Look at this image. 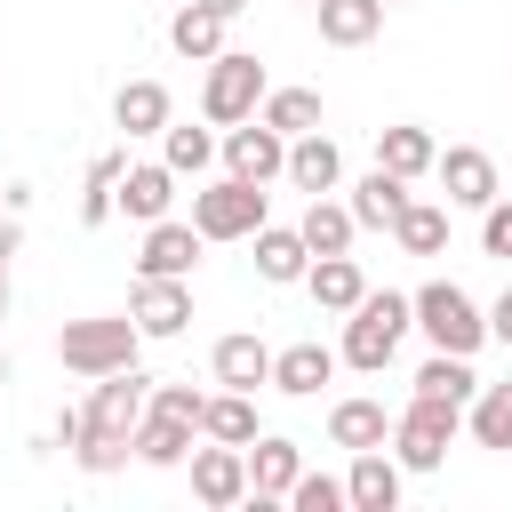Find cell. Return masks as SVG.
<instances>
[{"label":"cell","instance_id":"6da1fadb","mask_svg":"<svg viewBox=\"0 0 512 512\" xmlns=\"http://www.w3.org/2000/svg\"><path fill=\"white\" fill-rule=\"evenodd\" d=\"M144 400H152V376H136V368L96 376V400L80 408V432H72L80 472H120V464H128L136 424H144Z\"/></svg>","mask_w":512,"mask_h":512},{"label":"cell","instance_id":"7a4b0ae2","mask_svg":"<svg viewBox=\"0 0 512 512\" xmlns=\"http://www.w3.org/2000/svg\"><path fill=\"white\" fill-rule=\"evenodd\" d=\"M136 344H144L136 312H128V320H64L56 360H64L72 376H112V368H136Z\"/></svg>","mask_w":512,"mask_h":512},{"label":"cell","instance_id":"3957f363","mask_svg":"<svg viewBox=\"0 0 512 512\" xmlns=\"http://www.w3.org/2000/svg\"><path fill=\"white\" fill-rule=\"evenodd\" d=\"M408 320H416V296H360L352 304V320H344V360L352 368H384L392 352H400V336H408Z\"/></svg>","mask_w":512,"mask_h":512},{"label":"cell","instance_id":"277c9868","mask_svg":"<svg viewBox=\"0 0 512 512\" xmlns=\"http://www.w3.org/2000/svg\"><path fill=\"white\" fill-rule=\"evenodd\" d=\"M416 328L440 344V352H480V336H488V320H480V304L456 288V280H432V288H416Z\"/></svg>","mask_w":512,"mask_h":512},{"label":"cell","instance_id":"5b68a950","mask_svg":"<svg viewBox=\"0 0 512 512\" xmlns=\"http://www.w3.org/2000/svg\"><path fill=\"white\" fill-rule=\"evenodd\" d=\"M256 96H264V64H256V56H240V48L208 56V88H200V112H208L216 128H240V120H256Z\"/></svg>","mask_w":512,"mask_h":512},{"label":"cell","instance_id":"8992f818","mask_svg":"<svg viewBox=\"0 0 512 512\" xmlns=\"http://www.w3.org/2000/svg\"><path fill=\"white\" fill-rule=\"evenodd\" d=\"M192 224H200V240H248V232L264 224V184L224 176V184L192 192Z\"/></svg>","mask_w":512,"mask_h":512},{"label":"cell","instance_id":"52a82bcc","mask_svg":"<svg viewBox=\"0 0 512 512\" xmlns=\"http://www.w3.org/2000/svg\"><path fill=\"white\" fill-rule=\"evenodd\" d=\"M456 424H464V408H456V400H424V392H416V400H408V416L392 424V440H400V464H408V472H432V464L448 456Z\"/></svg>","mask_w":512,"mask_h":512},{"label":"cell","instance_id":"ba28073f","mask_svg":"<svg viewBox=\"0 0 512 512\" xmlns=\"http://www.w3.org/2000/svg\"><path fill=\"white\" fill-rule=\"evenodd\" d=\"M128 312H136V328H144V336H176V328L192 320V288H184L176 272H144V280H136V296H128Z\"/></svg>","mask_w":512,"mask_h":512},{"label":"cell","instance_id":"9c48e42d","mask_svg":"<svg viewBox=\"0 0 512 512\" xmlns=\"http://www.w3.org/2000/svg\"><path fill=\"white\" fill-rule=\"evenodd\" d=\"M224 160H232V176H248V184H264V176H288V136H280L272 120H256V128H232V136H224Z\"/></svg>","mask_w":512,"mask_h":512},{"label":"cell","instance_id":"30bf717a","mask_svg":"<svg viewBox=\"0 0 512 512\" xmlns=\"http://www.w3.org/2000/svg\"><path fill=\"white\" fill-rule=\"evenodd\" d=\"M192 496H200V504H216V512H224V504H240V496H248V456H240L232 440L200 448V456H192Z\"/></svg>","mask_w":512,"mask_h":512},{"label":"cell","instance_id":"8fae6325","mask_svg":"<svg viewBox=\"0 0 512 512\" xmlns=\"http://www.w3.org/2000/svg\"><path fill=\"white\" fill-rule=\"evenodd\" d=\"M440 184H448L456 208H488L496 200V160L480 144H456V152H440Z\"/></svg>","mask_w":512,"mask_h":512},{"label":"cell","instance_id":"7c38bea8","mask_svg":"<svg viewBox=\"0 0 512 512\" xmlns=\"http://www.w3.org/2000/svg\"><path fill=\"white\" fill-rule=\"evenodd\" d=\"M296 440H280V432H256L248 440V488H256V504H272V496H288L296 488Z\"/></svg>","mask_w":512,"mask_h":512},{"label":"cell","instance_id":"4fadbf2b","mask_svg":"<svg viewBox=\"0 0 512 512\" xmlns=\"http://www.w3.org/2000/svg\"><path fill=\"white\" fill-rule=\"evenodd\" d=\"M192 256H200V224H168V216L144 224V256H136L144 272H176V280H184Z\"/></svg>","mask_w":512,"mask_h":512},{"label":"cell","instance_id":"5bb4252c","mask_svg":"<svg viewBox=\"0 0 512 512\" xmlns=\"http://www.w3.org/2000/svg\"><path fill=\"white\" fill-rule=\"evenodd\" d=\"M192 432H200V424H184V416H168V408H152V400H144L136 456H144V464H184V456H192Z\"/></svg>","mask_w":512,"mask_h":512},{"label":"cell","instance_id":"9a60e30c","mask_svg":"<svg viewBox=\"0 0 512 512\" xmlns=\"http://www.w3.org/2000/svg\"><path fill=\"white\" fill-rule=\"evenodd\" d=\"M312 8H320V40L328 48H360L384 24V0H312Z\"/></svg>","mask_w":512,"mask_h":512},{"label":"cell","instance_id":"2e32d148","mask_svg":"<svg viewBox=\"0 0 512 512\" xmlns=\"http://www.w3.org/2000/svg\"><path fill=\"white\" fill-rule=\"evenodd\" d=\"M336 176H344V160H336V144H328L320 128L288 144V184H296V192H336Z\"/></svg>","mask_w":512,"mask_h":512},{"label":"cell","instance_id":"e0dca14e","mask_svg":"<svg viewBox=\"0 0 512 512\" xmlns=\"http://www.w3.org/2000/svg\"><path fill=\"white\" fill-rule=\"evenodd\" d=\"M168 200H176V168L160 160V168H128L120 176V208L136 216V224H160L168 216Z\"/></svg>","mask_w":512,"mask_h":512},{"label":"cell","instance_id":"ac0fdd59","mask_svg":"<svg viewBox=\"0 0 512 512\" xmlns=\"http://www.w3.org/2000/svg\"><path fill=\"white\" fill-rule=\"evenodd\" d=\"M216 384H232V392L272 384V352H264V336H224V344H216Z\"/></svg>","mask_w":512,"mask_h":512},{"label":"cell","instance_id":"d6986e66","mask_svg":"<svg viewBox=\"0 0 512 512\" xmlns=\"http://www.w3.org/2000/svg\"><path fill=\"white\" fill-rule=\"evenodd\" d=\"M328 376H336V352H328V344H288V352H272V384L296 392V400L320 392Z\"/></svg>","mask_w":512,"mask_h":512},{"label":"cell","instance_id":"ffe728a7","mask_svg":"<svg viewBox=\"0 0 512 512\" xmlns=\"http://www.w3.org/2000/svg\"><path fill=\"white\" fill-rule=\"evenodd\" d=\"M344 496H352L360 512H392V504H400V464H384L376 448H360V456H352V480H344Z\"/></svg>","mask_w":512,"mask_h":512},{"label":"cell","instance_id":"44dd1931","mask_svg":"<svg viewBox=\"0 0 512 512\" xmlns=\"http://www.w3.org/2000/svg\"><path fill=\"white\" fill-rule=\"evenodd\" d=\"M112 120H120L128 136H160V128H168V88H160V80H128V88L112 96Z\"/></svg>","mask_w":512,"mask_h":512},{"label":"cell","instance_id":"7402d4cb","mask_svg":"<svg viewBox=\"0 0 512 512\" xmlns=\"http://www.w3.org/2000/svg\"><path fill=\"white\" fill-rule=\"evenodd\" d=\"M256 272H264V280H304V272H312V248H304V232L256 224Z\"/></svg>","mask_w":512,"mask_h":512},{"label":"cell","instance_id":"603a6c76","mask_svg":"<svg viewBox=\"0 0 512 512\" xmlns=\"http://www.w3.org/2000/svg\"><path fill=\"white\" fill-rule=\"evenodd\" d=\"M224 24H232V16H216V8L192 0V8H176L168 40H176V56H200V64H208V56H224Z\"/></svg>","mask_w":512,"mask_h":512},{"label":"cell","instance_id":"cb8c5ba5","mask_svg":"<svg viewBox=\"0 0 512 512\" xmlns=\"http://www.w3.org/2000/svg\"><path fill=\"white\" fill-rule=\"evenodd\" d=\"M376 168H392V176H424V168H440V152H432L424 128H376Z\"/></svg>","mask_w":512,"mask_h":512},{"label":"cell","instance_id":"d4e9b609","mask_svg":"<svg viewBox=\"0 0 512 512\" xmlns=\"http://www.w3.org/2000/svg\"><path fill=\"white\" fill-rule=\"evenodd\" d=\"M352 224H360L352 208H336V200H320V192H312V208H304V224H296V232H304V248H312V256H344V248H352Z\"/></svg>","mask_w":512,"mask_h":512},{"label":"cell","instance_id":"484cf974","mask_svg":"<svg viewBox=\"0 0 512 512\" xmlns=\"http://www.w3.org/2000/svg\"><path fill=\"white\" fill-rule=\"evenodd\" d=\"M328 432H336V448H352V456H360V448H384V432H392V424H384V408H376V400H336Z\"/></svg>","mask_w":512,"mask_h":512},{"label":"cell","instance_id":"4316f807","mask_svg":"<svg viewBox=\"0 0 512 512\" xmlns=\"http://www.w3.org/2000/svg\"><path fill=\"white\" fill-rule=\"evenodd\" d=\"M120 176H128V160H120V152H96V160H88V192H80V224H104V216L120 208Z\"/></svg>","mask_w":512,"mask_h":512},{"label":"cell","instance_id":"83f0119b","mask_svg":"<svg viewBox=\"0 0 512 512\" xmlns=\"http://www.w3.org/2000/svg\"><path fill=\"white\" fill-rule=\"evenodd\" d=\"M392 240H400L408 256H440V248H448V216L424 208V200H408V208L392 216Z\"/></svg>","mask_w":512,"mask_h":512},{"label":"cell","instance_id":"f1b7e54d","mask_svg":"<svg viewBox=\"0 0 512 512\" xmlns=\"http://www.w3.org/2000/svg\"><path fill=\"white\" fill-rule=\"evenodd\" d=\"M312 296H320L328 312H352V304L368 296V280H360L352 256H320V264H312Z\"/></svg>","mask_w":512,"mask_h":512},{"label":"cell","instance_id":"f546056e","mask_svg":"<svg viewBox=\"0 0 512 512\" xmlns=\"http://www.w3.org/2000/svg\"><path fill=\"white\" fill-rule=\"evenodd\" d=\"M472 384H480V376L464 368V352H432V360L416 368V392H424V400H456V408H464Z\"/></svg>","mask_w":512,"mask_h":512},{"label":"cell","instance_id":"4dcf8cb0","mask_svg":"<svg viewBox=\"0 0 512 512\" xmlns=\"http://www.w3.org/2000/svg\"><path fill=\"white\" fill-rule=\"evenodd\" d=\"M200 432H208V440L248 448V440H256V408H248V392H216V400L200 408Z\"/></svg>","mask_w":512,"mask_h":512},{"label":"cell","instance_id":"1f68e13d","mask_svg":"<svg viewBox=\"0 0 512 512\" xmlns=\"http://www.w3.org/2000/svg\"><path fill=\"white\" fill-rule=\"evenodd\" d=\"M400 208H408V176H392V168H376V176L352 192V216H360V224H392Z\"/></svg>","mask_w":512,"mask_h":512},{"label":"cell","instance_id":"d6a6232c","mask_svg":"<svg viewBox=\"0 0 512 512\" xmlns=\"http://www.w3.org/2000/svg\"><path fill=\"white\" fill-rule=\"evenodd\" d=\"M472 440H480V448H512V376L472 400Z\"/></svg>","mask_w":512,"mask_h":512},{"label":"cell","instance_id":"836d02e7","mask_svg":"<svg viewBox=\"0 0 512 512\" xmlns=\"http://www.w3.org/2000/svg\"><path fill=\"white\" fill-rule=\"evenodd\" d=\"M264 120H272L280 136H312V128H320V96H312V88H272V96H264Z\"/></svg>","mask_w":512,"mask_h":512},{"label":"cell","instance_id":"e575fe53","mask_svg":"<svg viewBox=\"0 0 512 512\" xmlns=\"http://www.w3.org/2000/svg\"><path fill=\"white\" fill-rule=\"evenodd\" d=\"M160 144H168V168H176V176H192V168L216 160V136H208V128H160Z\"/></svg>","mask_w":512,"mask_h":512},{"label":"cell","instance_id":"d590c367","mask_svg":"<svg viewBox=\"0 0 512 512\" xmlns=\"http://www.w3.org/2000/svg\"><path fill=\"white\" fill-rule=\"evenodd\" d=\"M288 504H296V512H336V504H352V496H344V480H320V472H296V488H288Z\"/></svg>","mask_w":512,"mask_h":512},{"label":"cell","instance_id":"8d00e7d4","mask_svg":"<svg viewBox=\"0 0 512 512\" xmlns=\"http://www.w3.org/2000/svg\"><path fill=\"white\" fill-rule=\"evenodd\" d=\"M480 248L512 264V200H488V208H480Z\"/></svg>","mask_w":512,"mask_h":512},{"label":"cell","instance_id":"74e56055","mask_svg":"<svg viewBox=\"0 0 512 512\" xmlns=\"http://www.w3.org/2000/svg\"><path fill=\"white\" fill-rule=\"evenodd\" d=\"M488 336H496V344H512V288L496 296V312H488Z\"/></svg>","mask_w":512,"mask_h":512},{"label":"cell","instance_id":"f35d334b","mask_svg":"<svg viewBox=\"0 0 512 512\" xmlns=\"http://www.w3.org/2000/svg\"><path fill=\"white\" fill-rule=\"evenodd\" d=\"M8 248H16V224H0V304H8Z\"/></svg>","mask_w":512,"mask_h":512},{"label":"cell","instance_id":"ab89813d","mask_svg":"<svg viewBox=\"0 0 512 512\" xmlns=\"http://www.w3.org/2000/svg\"><path fill=\"white\" fill-rule=\"evenodd\" d=\"M200 8H216V16H240V8H248V0H200Z\"/></svg>","mask_w":512,"mask_h":512},{"label":"cell","instance_id":"60d3db41","mask_svg":"<svg viewBox=\"0 0 512 512\" xmlns=\"http://www.w3.org/2000/svg\"><path fill=\"white\" fill-rule=\"evenodd\" d=\"M0 200H8V192H0Z\"/></svg>","mask_w":512,"mask_h":512}]
</instances>
